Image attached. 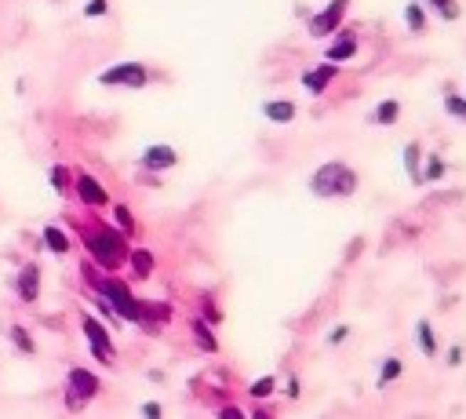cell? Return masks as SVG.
Here are the masks:
<instances>
[{
	"mask_svg": "<svg viewBox=\"0 0 466 419\" xmlns=\"http://www.w3.org/2000/svg\"><path fill=\"white\" fill-rule=\"evenodd\" d=\"M309 193L314 197H354L357 193V172L343 160H328L309 175Z\"/></svg>",
	"mask_w": 466,
	"mask_h": 419,
	"instance_id": "1",
	"label": "cell"
},
{
	"mask_svg": "<svg viewBox=\"0 0 466 419\" xmlns=\"http://www.w3.org/2000/svg\"><path fill=\"white\" fill-rule=\"evenodd\" d=\"M88 252L95 255L106 270H117L124 259H128V244H124V237L113 234V230H95L88 237Z\"/></svg>",
	"mask_w": 466,
	"mask_h": 419,
	"instance_id": "2",
	"label": "cell"
},
{
	"mask_svg": "<svg viewBox=\"0 0 466 419\" xmlns=\"http://www.w3.org/2000/svg\"><path fill=\"white\" fill-rule=\"evenodd\" d=\"M99 292H102V299L113 306L117 317L139 321V299L128 292V284H120V281H113V277H102V281H99Z\"/></svg>",
	"mask_w": 466,
	"mask_h": 419,
	"instance_id": "3",
	"label": "cell"
},
{
	"mask_svg": "<svg viewBox=\"0 0 466 419\" xmlns=\"http://www.w3.org/2000/svg\"><path fill=\"white\" fill-rule=\"evenodd\" d=\"M346 8H350V0H332V4L324 8V11H317L314 19L306 22V29H309V37H317V41H324V37H332L335 29H339V22H343V15H346Z\"/></svg>",
	"mask_w": 466,
	"mask_h": 419,
	"instance_id": "4",
	"label": "cell"
},
{
	"mask_svg": "<svg viewBox=\"0 0 466 419\" xmlns=\"http://www.w3.org/2000/svg\"><path fill=\"white\" fill-rule=\"evenodd\" d=\"M99 81L110 84V88H142L149 81V73H146L142 62H117V66H110Z\"/></svg>",
	"mask_w": 466,
	"mask_h": 419,
	"instance_id": "5",
	"label": "cell"
},
{
	"mask_svg": "<svg viewBox=\"0 0 466 419\" xmlns=\"http://www.w3.org/2000/svg\"><path fill=\"white\" fill-rule=\"evenodd\" d=\"M99 394V376L88 372V368H73L70 372V405L80 408L84 401H91Z\"/></svg>",
	"mask_w": 466,
	"mask_h": 419,
	"instance_id": "6",
	"label": "cell"
},
{
	"mask_svg": "<svg viewBox=\"0 0 466 419\" xmlns=\"http://www.w3.org/2000/svg\"><path fill=\"white\" fill-rule=\"evenodd\" d=\"M84 336L91 343V353L102 361V365H113V343H110V332L99 325L95 317H84Z\"/></svg>",
	"mask_w": 466,
	"mask_h": 419,
	"instance_id": "7",
	"label": "cell"
},
{
	"mask_svg": "<svg viewBox=\"0 0 466 419\" xmlns=\"http://www.w3.org/2000/svg\"><path fill=\"white\" fill-rule=\"evenodd\" d=\"M335 62H321V66H314V70H306L302 73V88L309 91V95H324L328 91V84L335 81Z\"/></svg>",
	"mask_w": 466,
	"mask_h": 419,
	"instance_id": "8",
	"label": "cell"
},
{
	"mask_svg": "<svg viewBox=\"0 0 466 419\" xmlns=\"http://www.w3.org/2000/svg\"><path fill=\"white\" fill-rule=\"evenodd\" d=\"M175 160H179V153H175L171 146H146V153H142V165H146L149 172L175 168Z\"/></svg>",
	"mask_w": 466,
	"mask_h": 419,
	"instance_id": "9",
	"label": "cell"
},
{
	"mask_svg": "<svg viewBox=\"0 0 466 419\" xmlns=\"http://www.w3.org/2000/svg\"><path fill=\"white\" fill-rule=\"evenodd\" d=\"M263 117L273 124H292L295 120V103L292 99H270L263 103Z\"/></svg>",
	"mask_w": 466,
	"mask_h": 419,
	"instance_id": "10",
	"label": "cell"
},
{
	"mask_svg": "<svg viewBox=\"0 0 466 419\" xmlns=\"http://www.w3.org/2000/svg\"><path fill=\"white\" fill-rule=\"evenodd\" d=\"M37 292H41V270L37 267H26L18 274V299L22 303H37Z\"/></svg>",
	"mask_w": 466,
	"mask_h": 419,
	"instance_id": "11",
	"label": "cell"
},
{
	"mask_svg": "<svg viewBox=\"0 0 466 419\" xmlns=\"http://www.w3.org/2000/svg\"><path fill=\"white\" fill-rule=\"evenodd\" d=\"M357 55V37L354 33H339L335 44H328V62H346Z\"/></svg>",
	"mask_w": 466,
	"mask_h": 419,
	"instance_id": "12",
	"label": "cell"
},
{
	"mask_svg": "<svg viewBox=\"0 0 466 419\" xmlns=\"http://www.w3.org/2000/svg\"><path fill=\"white\" fill-rule=\"evenodd\" d=\"M77 193H80V201L91 205V208H95V205H106V190H102L95 179H91V175H80V179H77Z\"/></svg>",
	"mask_w": 466,
	"mask_h": 419,
	"instance_id": "13",
	"label": "cell"
},
{
	"mask_svg": "<svg viewBox=\"0 0 466 419\" xmlns=\"http://www.w3.org/2000/svg\"><path fill=\"white\" fill-rule=\"evenodd\" d=\"M415 336H419V350L426 353V358H438V339H433V329H430L426 317L415 321Z\"/></svg>",
	"mask_w": 466,
	"mask_h": 419,
	"instance_id": "14",
	"label": "cell"
},
{
	"mask_svg": "<svg viewBox=\"0 0 466 419\" xmlns=\"http://www.w3.org/2000/svg\"><path fill=\"white\" fill-rule=\"evenodd\" d=\"M397 117H401V106H397V99H386V103H379V110L371 113V120H376V124H383V128L397 124Z\"/></svg>",
	"mask_w": 466,
	"mask_h": 419,
	"instance_id": "15",
	"label": "cell"
},
{
	"mask_svg": "<svg viewBox=\"0 0 466 419\" xmlns=\"http://www.w3.org/2000/svg\"><path fill=\"white\" fill-rule=\"evenodd\" d=\"M423 4L433 8L445 22H455V19H459V0H423Z\"/></svg>",
	"mask_w": 466,
	"mask_h": 419,
	"instance_id": "16",
	"label": "cell"
},
{
	"mask_svg": "<svg viewBox=\"0 0 466 419\" xmlns=\"http://www.w3.org/2000/svg\"><path fill=\"white\" fill-rule=\"evenodd\" d=\"M132 270H135V277H149V274H153V255H149L146 248H135V252H132Z\"/></svg>",
	"mask_w": 466,
	"mask_h": 419,
	"instance_id": "17",
	"label": "cell"
},
{
	"mask_svg": "<svg viewBox=\"0 0 466 419\" xmlns=\"http://www.w3.org/2000/svg\"><path fill=\"white\" fill-rule=\"evenodd\" d=\"M44 241H48V248L55 252V255H62V252H70V237L62 234L58 227H44Z\"/></svg>",
	"mask_w": 466,
	"mask_h": 419,
	"instance_id": "18",
	"label": "cell"
},
{
	"mask_svg": "<svg viewBox=\"0 0 466 419\" xmlns=\"http://www.w3.org/2000/svg\"><path fill=\"white\" fill-rule=\"evenodd\" d=\"M405 168H408L412 182L423 186V175H419V143H408V146H405Z\"/></svg>",
	"mask_w": 466,
	"mask_h": 419,
	"instance_id": "19",
	"label": "cell"
},
{
	"mask_svg": "<svg viewBox=\"0 0 466 419\" xmlns=\"http://www.w3.org/2000/svg\"><path fill=\"white\" fill-rule=\"evenodd\" d=\"M405 22H408L412 33H423V29H426V8L423 4H408L405 8Z\"/></svg>",
	"mask_w": 466,
	"mask_h": 419,
	"instance_id": "20",
	"label": "cell"
},
{
	"mask_svg": "<svg viewBox=\"0 0 466 419\" xmlns=\"http://www.w3.org/2000/svg\"><path fill=\"white\" fill-rule=\"evenodd\" d=\"M438 179H445V160L433 153V157H426V172H423V186H430V182H438Z\"/></svg>",
	"mask_w": 466,
	"mask_h": 419,
	"instance_id": "21",
	"label": "cell"
},
{
	"mask_svg": "<svg viewBox=\"0 0 466 419\" xmlns=\"http://www.w3.org/2000/svg\"><path fill=\"white\" fill-rule=\"evenodd\" d=\"M401 372H405V365H401V358H386L383 361V372H379V386H386V383H393Z\"/></svg>",
	"mask_w": 466,
	"mask_h": 419,
	"instance_id": "22",
	"label": "cell"
},
{
	"mask_svg": "<svg viewBox=\"0 0 466 419\" xmlns=\"http://www.w3.org/2000/svg\"><path fill=\"white\" fill-rule=\"evenodd\" d=\"M445 110H448L455 120H466V99H462V95L448 91V95H445Z\"/></svg>",
	"mask_w": 466,
	"mask_h": 419,
	"instance_id": "23",
	"label": "cell"
},
{
	"mask_svg": "<svg viewBox=\"0 0 466 419\" xmlns=\"http://www.w3.org/2000/svg\"><path fill=\"white\" fill-rule=\"evenodd\" d=\"M273 386H277V379H273V376H263V379H255L252 386H248V394H252V398H270Z\"/></svg>",
	"mask_w": 466,
	"mask_h": 419,
	"instance_id": "24",
	"label": "cell"
},
{
	"mask_svg": "<svg viewBox=\"0 0 466 419\" xmlns=\"http://www.w3.org/2000/svg\"><path fill=\"white\" fill-rule=\"evenodd\" d=\"M194 336H197V343H201L204 350H215V336H211L208 325H201V321H197V325H194Z\"/></svg>",
	"mask_w": 466,
	"mask_h": 419,
	"instance_id": "25",
	"label": "cell"
},
{
	"mask_svg": "<svg viewBox=\"0 0 466 419\" xmlns=\"http://www.w3.org/2000/svg\"><path fill=\"white\" fill-rule=\"evenodd\" d=\"M11 343H15L22 353H33V339L26 336V329H11Z\"/></svg>",
	"mask_w": 466,
	"mask_h": 419,
	"instance_id": "26",
	"label": "cell"
},
{
	"mask_svg": "<svg viewBox=\"0 0 466 419\" xmlns=\"http://www.w3.org/2000/svg\"><path fill=\"white\" fill-rule=\"evenodd\" d=\"M113 215H117V222H120V230L132 234V227H135V222H132V212H128V208H117Z\"/></svg>",
	"mask_w": 466,
	"mask_h": 419,
	"instance_id": "27",
	"label": "cell"
},
{
	"mask_svg": "<svg viewBox=\"0 0 466 419\" xmlns=\"http://www.w3.org/2000/svg\"><path fill=\"white\" fill-rule=\"evenodd\" d=\"M106 8H110L106 0H91V4L84 8V15H88V19H99V15H106Z\"/></svg>",
	"mask_w": 466,
	"mask_h": 419,
	"instance_id": "28",
	"label": "cell"
},
{
	"mask_svg": "<svg viewBox=\"0 0 466 419\" xmlns=\"http://www.w3.org/2000/svg\"><path fill=\"white\" fill-rule=\"evenodd\" d=\"M346 336H350V329H346V325H335V329H332V332H328V343H332V346H335V343H343V339H346Z\"/></svg>",
	"mask_w": 466,
	"mask_h": 419,
	"instance_id": "29",
	"label": "cell"
},
{
	"mask_svg": "<svg viewBox=\"0 0 466 419\" xmlns=\"http://www.w3.org/2000/svg\"><path fill=\"white\" fill-rule=\"evenodd\" d=\"M51 182H55V190H66V186H62V182H66V172L55 168V172H51Z\"/></svg>",
	"mask_w": 466,
	"mask_h": 419,
	"instance_id": "30",
	"label": "cell"
},
{
	"mask_svg": "<svg viewBox=\"0 0 466 419\" xmlns=\"http://www.w3.org/2000/svg\"><path fill=\"white\" fill-rule=\"evenodd\" d=\"M459 361H462V346H452L448 350V365H459Z\"/></svg>",
	"mask_w": 466,
	"mask_h": 419,
	"instance_id": "31",
	"label": "cell"
},
{
	"mask_svg": "<svg viewBox=\"0 0 466 419\" xmlns=\"http://www.w3.org/2000/svg\"><path fill=\"white\" fill-rule=\"evenodd\" d=\"M285 394H288V398H299V379H288V386H285Z\"/></svg>",
	"mask_w": 466,
	"mask_h": 419,
	"instance_id": "32",
	"label": "cell"
},
{
	"mask_svg": "<svg viewBox=\"0 0 466 419\" xmlns=\"http://www.w3.org/2000/svg\"><path fill=\"white\" fill-rule=\"evenodd\" d=\"M142 415H153V419H157V415H161V405H153V401L142 405Z\"/></svg>",
	"mask_w": 466,
	"mask_h": 419,
	"instance_id": "33",
	"label": "cell"
},
{
	"mask_svg": "<svg viewBox=\"0 0 466 419\" xmlns=\"http://www.w3.org/2000/svg\"><path fill=\"white\" fill-rule=\"evenodd\" d=\"M223 419H240V408H223Z\"/></svg>",
	"mask_w": 466,
	"mask_h": 419,
	"instance_id": "34",
	"label": "cell"
}]
</instances>
